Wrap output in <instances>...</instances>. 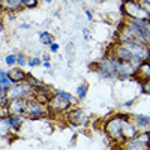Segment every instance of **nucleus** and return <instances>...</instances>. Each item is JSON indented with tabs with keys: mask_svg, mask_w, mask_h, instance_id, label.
I'll return each mask as SVG.
<instances>
[{
	"mask_svg": "<svg viewBox=\"0 0 150 150\" xmlns=\"http://www.w3.org/2000/svg\"><path fill=\"white\" fill-rule=\"evenodd\" d=\"M50 50H51V53H56L59 50V44H51L50 45Z\"/></svg>",
	"mask_w": 150,
	"mask_h": 150,
	"instance_id": "nucleus-17",
	"label": "nucleus"
},
{
	"mask_svg": "<svg viewBox=\"0 0 150 150\" xmlns=\"http://www.w3.org/2000/svg\"><path fill=\"white\" fill-rule=\"evenodd\" d=\"M72 104L71 102H68L66 99H63V98H60V96H54V98H51L48 101V104H47V108H48V111H65V110H68L69 107H71Z\"/></svg>",
	"mask_w": 150,
	"mask_h": 150,
	"instance_id": "nucleus-3",
	"label": "nucleus"
},
{
	"mask_svg": "<svg viewBox=\"0 0 150 150\" xmlns=\"http://www.w3.org/2000/svg\"><path fill=\"white\" fill-rule=\"evenodd\" d=\"M27 66H30V68H35V66H41V60L38 59V57H33V59H30V60L27 62Z\"/></svg>",
	"mask_w": 150,
	"mask_h": 150,
	"instance_id": "nucleus-15",
	"label": "nucleus"
},
{
	"mask_svg": "<svg viewBox=\"0 0 150 150\" xmlns=\"http://www.w3.org/2000/svg\"><path fill=\"white\" fill-rule=\"evenodd\" d=\"M134 117H135V120H137V122H138V123L135 125V128H144V126H147V125H149V116L135 114Z\"/></svg>",
	"mask_w": 150,
	"mask_h": 150,
	"instance_id": "nucleus-9",
	"label": "nucleus"
},
{
	"mask_svg": "<svg viewBox=\"0 0 150 150\" xmlns=\"http://www.w3.org/2000/svg\"><path fill=\"white\" fill-rule=\"evenodd\" d=\"M29 101L27 99H14L9 101L8 104V110H9V116H21L24 114V111L27 108Z\"/></svg>",
	"mask_w": 150,
	"mask_h": 150,
	"instance_id": "nucleus-2",
	"label": "nucleus"
},
{
	"mask_svg": "<svg viewBox=\"0 0 150 150\" xmlns=\"http://www.w3.org/2000/svg\"><path fill=\"white\" fill-rule=\"evenodd\" d=\"M20 29H30V26H29V24H21Z\"/></svg>",
	"mask_w": 150,
	"mask_h": 150,
	"instance_id": "nucleus-21",
	"label": "nucleus"
},
{
	"mask_svg": "<svg viewBox=\"0 0 150 150\" xmlns=\"http://www.w3.org/2000/svg\"><path fill=\"white\" fill-rule=\"evenodd\" d=\"M17 63V56L15 54H9L8 57H6V65L8 66H14Z\"/></svg>",
	"mask_w": 150,
	"mask_h": 150,
	"instance_id": "nucleus-13",
	"label": "nucleus"
},
{
	"mask_svg": "<svg viewBox=\"0 0 150 150\" xmlns=\"http://www.w3.org/2000/svg\"><path fill=\"white\" fill-rule=\"evenodd\" d=\"M5 77H8V72L3 71V69H0V78H5Z\"/></svg>",
	"mask_w": 150,
	"mask_h": 150,
	"instance_id": "nucleus-18",
	"label": "nucleus"
},
{
	"mask_svg": "<svg viewBox=\"0 0 150 150\" xmlns=\"http://www.w3.org/2000/svg\"><path fill=\"white\" fill-rule=\"evenodd\" d=\"M57 96H60V98H63V99H66L68 102H71V104H75V98L71 95V93H66V92H63V90H56L54 92Z\"/></svg>",
	"mask_w": 150,
	"mask_h": 150,
	"instance_id": "nucleus-11",
	"label": "nucleus"
},
{
	"mask_svg": "<svg viewBox=\"0 0 150 150\" xmlns=\"http://www.w3.org/2000/svg\"><path fill=\"white\" fill-rule=\"evenodd\" d=\"M71 122H72V125H83L86 120H87V116L84 114L83 111H74V112H71Z\"/></svg>",
	"mask_w": 150,
	"mask_h": 150,
	"instance_id": "nucleus-6",
	"label": "nucleus"
},
{
	"mask_svg": "<svg viewBox=\"0 0 150 150\" xmlns=\"http://www.w3.org/2000/svg\"><path fill=\"white\" fill-rule=\"evenodd\" d=\"M77 93H78V98L80 99H84V96H86V93H87V86L84 84V86H80L78 89H77Z\"/></svg>",
	"mask_w": 150,
	"mask_h": 150,
	"instance_id": "nucleus-12",
	"label": "nucleus"
},
{
	"mask_svg": "<svg viewBox=\"0 0 150 150\" xmlns=\"http://www.w3.org/2000/svg\"><path fill=\"white\" fill-rule=\"evenodd\" d=\"M126 116H116L107 123V132L116 141H125L123 138V122L126 120Z\"/></svg>",
	"mask_w": 150,
	"mask_h": 150,
	"instance_id": "nucleus-1",
	"label": "nucleus"
},
{
	"mask_svg": "<svg viewBox=\"0 0 150 150\" xmlns=\"http://www.w3.org/2000/svg\"><path fill=\"white\" fill-rule=\"evenodd\" d=\"M86 15H87V18H89V20H93V15H92L90 11H86Z\"/></svg>",
	"mask_w": 150,
	"mask_h": 150,
	"instance_id": "nucleus-19",
	"label": "nucleus"
},
{
	"mask_svg": "<svg viewBox=\"0 0 150 150\" xmlns=\"http://www.w3.org/2000/svg\"><path fill=\"white\" fill-rule=\"evenodd\" d=\"M23 5L27 6V8H35L38 5V2L36 0H23Z\"/></svg>",
	"mask_w": 150,
	"mask_h": 150,
	"instance_id": "nucleus-16",
	"label": "nucleus"
},
{
	"mask_svg": "<svg viewBox=\"0 0 150 150\" xmlns=\"http://www.w3.org/2000/svg\"><path fill=\"white\" fill-rule=\"evenodd\" d=\"M83 35H84V38H87V39H89V32H87V29L83 30Z\"/></svg>",
	"mask_w": 150,
	"mask_h": 150,
	"instance_id": "nucleus-20",
	"label": "nucleus"
},
{
	"mask_svg": "<svg viewBox=\"0 0 150 150\" xmlns=\"http://www.w3.org/2000/svg\"><path fill=\"white\" fill-rule=\"evenodd\" d=\"M2 5H5V8L9 11H17L23 5V0H6V2H2Z\"/></svg>",
	"mask_w": 150,
	"mask_h": 150,
	"instance_id": "nucleus-7",
	"label": "nucleus"
},
{
	"mask_svg": "<svg viewBox=\"0 0 150 150\" xmlns=\"http://www.w3.org/2000/svg\"><path fill=\"white\" fill-rule=\"evenodd\" d=\"M44 68H51V63L50 62H44Z\"/></svg>",
	"mask_w": 150,
	"mask_h": 150,
	"instance_id": "nucleus-22",
	"label": "nucleus"
},
{
	"mask_svg": "<svg viewBox=\"0 0 150 150\" xmlns=\"http://www.w3.org/2000/svg\"><path fill=\"white\" fill-rule=\"evenodd\" d=\"M39 41H41L44 45H51V44H54L53 36L50 35L48 32H42V33H39Z\"/></svg>",
	"mask_w": 150,
	"mask_h": 150,
	"instance_id": "nucleus-10",
	"label": "nucleus"
},
{
	"mask_svg": "<svg viewBox=\"0 0 150 150\" xmlns=\"http://www.w3.org/2000/svg\"><path fill=\"white\" fill-rule=\"evenodd\" d=\"M26 112L30 114L32 117H39V116H45L48 112V108L45 110L42 107V104L39 102H29L27 104V108H26Z\"/></svg>",
	"mask_w": 150,
	"mask_h": 150,
	"instance_id": "nucleus-4",
	"label": "nucleus"
},
{
	"mask_svg": "<svg viewBox=\"0 0 150 150\" xmlns=\"http://www.w3.org/2000/svg\"><path fill=\"white\" fill-rule=\"evenodd\" d=\"M0 30H3V23H2V18H0Z\"/></svg>",
	"mask_w": 150,
	"mask_h": 150,
	"instance_id": "nucleus-24",
	"label": "nucleus"
},
{
	"mask_svg": "<svg viewBox=\"0 0 150 150\" xmlns=\"http://www.w3.org/2000/svg\"><path fill=\"white\" fill-rule=\"evenodd\" d=\"M21 122H23V119L20 116H9L5 120V123L8 125V126H12V128H18L20 125H21Z\"/></svg>",
	"mask_w": 150,
	"mask_h": 150,
	"instance_id": "nucleus-8",
	"label": "nucleus"
},
{
	"mask_svg": "<svg viewBox=\"0 0 150 150\" xmlns=\"http://www.w3.org/2000/svg\"><path fill=\"white\" fill-rule=\"evenodd\" d=\"M132 104H134L132 101H128V102H126V104H125V105H126V107H132Z\"/></svg>",
	"mask_w": 150,
	"mask_h": 150,
	"instance_id": "nucleus-23",
	"label": "nucleus"
},
{
	"mask_svg": "<svg viewBox=\"0 0 150 150\" xmlns=\"http://www.w3.org/2000/svg\"><path fill=\"white\" fill-rule=\"evenodd\" d=\"M17 63H18L20 66H26V65H27L26 56H24V54H17Z\"/></svg>",
	"mask_w": 150,
	"mask_h": 150,
	"instance_id": "nucleus-14",
	"label": "nucleus"
},
{
	"mask_svg": "<svg viewBox=\"0 0 150 150\" xmlns=\"http://www.w3.org/2000/svg\"><path fill=\"white\" fill-rule=\"evenodd\" d=\"M8 77L14 81L15 84H20V83H23V81H26L27 74L24 72L23 69H20V68H12V69L8 72Z\"/></svg>",
	"mask_w": 150,
	"mask_h": 150,
	"instance_id": "nucleus-5",
	"label": "nucleus"
}]
</instances>
